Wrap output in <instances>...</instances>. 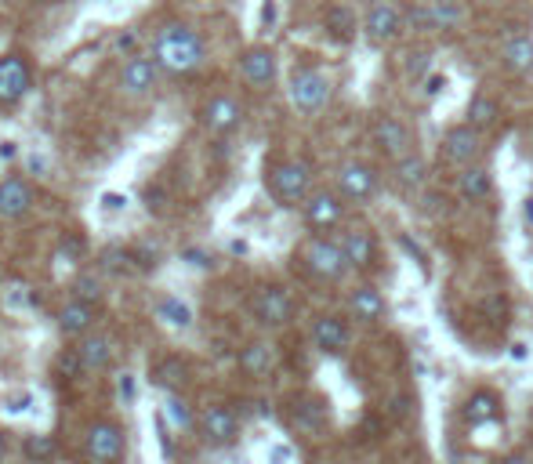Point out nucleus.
<instances>
[{
  "label": "nucleus",
  "instance_id": "obj_2",
  "mask_svg": "<svg viewBox=\"0 0 533 464\" xmlns=\"http://www.w3.org/2000/svg\"><path fill=\"white\" fill-rule=\"evenodd\" d=\"M298 261L316 283H341L352 272L345 254H341V243L334 236H309L301 243Z\"/></svg>",
  "mask_w": 533,
  "mask_h": 464
},
{
  "label": "nucleus",
  "instance_id": "obj_36",
  "mask_svg": "<svg viewBox=\"0 0 533 464\" xmlns=\"http://www.w3.org/2000/svg\"><path fill=\"white\" fill-rule=\"evenodd\" d=\"M84 254H88V240H84V236H73V232H69V236H62L59 240V258L66 261V265L80 261Z\"/></svg>",
  "mask_w": 533,
  "mask_h": 464
},
{
  "label": "nucleus",
  "instance_id": "obj_30",
  "mask_svg": "<svg viewBox=\"0 0 533 464\" xmlns=\"http://www.w3.org/2000/svg\"><path fill=\"white\" fill-rule=\"evenodd\" d=\"M465 116H468L465 124L475 127V131L483 135V131H490V127L501 120V102H497V98H490V95H475L472 102H468Z\"/></svg>",
  "mask_w": 533,
  "mask_h": 464
},
{
  "label": "nucleus",
  "instance_id": "obj_8",
  "mask_svg": "<svg viewBox=\"0 0 533 464\" xmlns=\"http://www.w3.org/2000/svg\"><path fill=\"white\" fill-rule=\"evenodd\" d=\"M309 338L323 356H345L352 345V319L341 316V312H320L312 319Z\"/></svg>",
  "mask_w": 533,
  "mask_h": 464
},
{
  "label": "nucleus",
  "instance_id": "obj_23",
  "mask_svg": "<svg viewBox=\"0 0 533 464\" xmlns=\"http://www.w3.org/2000/svg\"><path fill=\"white\" fill-rule=\"evenodd\" d=\"M240 124H243V109H240L236 98L218 95L204 106V127L207 131H214V135H233Z\"/></svg>",
  "mask_w": 533,
  "mask_h": 464
},
{
  "label": "nucleus",
  "instance_id": "obj_20",
  "mask_svg": "<svg viewBox=\"0 0 533 464\" xmlns=\"http://www.w3.org/2000/svg\"><path fill=\"white\" fill-rule=\"evenodd\" d=\"M77 356L84 370H106L117 359V338L109 330H91L88 338L77 341Z\"/></svg>",
  "mask_w": 533,
  "mask_h": 464
},
{
  "label": "nucleus",
  "instance_id": "obj_27",
  "mask_svg": "<svg viewBox=\"0 0 533 464\" xmlns=\"http://www.w3.org/2000/svg\"><path fill=\"white\" fill-rule=\"evenodd\" d=\"M156 388H164L167 396H182V388L189 385V363L178 356H167V359H156L153 370H149Z\"/></svg>",
  "mask_w": 533,
  "mask_h": 464
},
{
  "label": "nucleus",
  "instance_id": "obj_43",
  "mask_svg": "<svg viewBox=\"0 0 533 464\" xmlns=\"http://www.w3.org/2000/svg\"><path fill=\"white\" fill-rule=\"evenodd\" d=\"M443 87H446V77H428V80H425V95H428V98H436L439 91H443Z\"/></svg>",
  "mask_w": 533,
  "mask_h": 464
},
{
  "label": "nucleus",
  "instance_id": "obj_16",
  "mask_svg": "<svg viewBox=\"0 0 533 464\" xmlns=\"http://www.w3.org/2000/svg\"><path fill=\"white\" fill-rule=\"evenodd\" d=\"M388 316V301L374 283H359L349 294V319H356L359 327H378Z\"/></svg>",
  "mask_w": 533,
  "mask_h": 464
},
{
  "label": "nucleus",
  "instance_id": "obj_24",
  "mask_svg": "<svg viewBox=\"0 0 533 464\" xmlns=\"http://www.w3.org/2000/svg\"><path fill=\"white\" fill-rule=\"evenodd\" d=\"M95 319H98V305H88V301H77L69 298L66 305L59 309V330L66 338H88L91 330H95Z\"/></svg>",
  "mask_w": 533,
  "mask_h": 464
},
{
  "label": "nucleus",
  "instance_id": "obj_3",
  "mask_svg": "<svg viewBox=\"0 0 533 464\" xmlns=\"http://www.w3.org/2000/svg\"><path fill=\"white\" fill-rule=\"evenodd\" d=\"M269 196L280 207H305V200L312 196V167L309 160H280L272 164L265 174Z\"/></svg>",
  "mask_w": 533,
  "mask_h": 464
},
{
  "label": "nucleus",
  "instance_id": "obj_44",
  "mask_svg": "<svg viewBox=\"0 0 533 464\" xmlns=\"http://www.w3.org/2000/svg\"><path fill=\"white\" fill-rule=\"evenodd\" d=\"M124 196H120V193H106V196H102V207H106V211H120V207H124Z\"/></svg>",
  "mask_w": 533,
  "mask_h": 464
},
{
  "label": "nucleus",
  "instance_id": "obj_48",
  "mask_svg": "<svg viewBox=\"0 0 533 464\" xmlns=\"http://www.w3.org/2000/svg\"><path fill=\"white\" fill-rule=\"evenodd\" d=\"M262 19H265V26H272V19H276V4H272V0L265 4V15H262Z\"/></svg>",
  "mask_w": 533,
  "mask_h": 464
},
{
  "label": "nucleus",
  "instance_id": "obj_39",
  "mask_svg": "<svg viewBox=\"0 0 533 464\" xmlns=\"http://www.w3.org/2000/svg\"><path fill=\"white\" fill-rule=\"evenodd\" d=\"M483 312H486V319H490V323H501V319L508 316V298H504L501 290H494V294L483 301Z\"/></svg>",
  "mask_w": 533,
  "mask_h": 464
},
{
  "label": "nucleus",
  "instance_id": "obj_29",
  "mask_svg": "<svg viewBox=\"0 0 533 464\" xmlns=\"http://www.w3.org/2000/svg\"><path fill=\"white\" fill-rule=\"evenodd\" d=\"M501 58L512 73H530L533 69V37H526V33L508 37L504 40V48H501Z\"/></svg>",
  "mask_w": 533,
  "mask_h": 464
},
{
  "label": "nucleus",
  "instance_id": "obj_12",
  "mask_svg": "<svg viewBox=\"0 0 533 464\" xmlns=\"http://www.w3.org/2000/svg\"><path fill=\"white\" fill-rule=\"evenodd\" d=\"M291 102L294 109H301V113H320L323 106L330 102V80L323 77L320 69H298L291 77Z\"/></svg>",
  "mask_w": 533,
  "mask_h": 464
},
{
  "label": "nucleus",
  "instance_id": "obj_10",
  "mask_svg": "<svg viewBox=\"0 0 533 464\" xmlns=\"http://www.w3.org/2000/svg\"><path fill=\"white\" fill-rule=\"evenodd\" d=\"M305 225L312 229V236H327L330 229H338L345 222V200L338 196V189H316L301 207Z\"/></svg>",
  "mask_w": 533,
  "mask_h": 464
},
{
  "label": "nucleus",
  "instance_id": "obj_4",
  "mask_svg": "<svg viewBox=\"0 0 533 464\" xmlns=\"http://www.w3.org/2000/svg\"><path fill=\"white\" fill-rule=\"evenodd\" d=\"M294 298L291 290L280 287V283H265V287H258L251 294V316L258 327L265 330H283L294 323Z\"/></svg>",
  "mask_w": 533,
  "mask_h": 464
},
{
  "label": "nucleus",
  "instance_id": "obj_6",
  "mask_svg": "<svg viewBox=\"0 0 533 464\" xmlns=\"http://www.w3.org/2000/svg\"><path fill=\"white\" fill-rule=\"evenodd\" d=\"M84 450H88L91 464H120L127 457V435L124 425L113 417H98L88 425L84 435Z\"/></svg>",
  "mask_w": 533,
  "mask_h": 464
},
{
  "label": "nucleus",
  "instance_id": "obj_33",
  "mask_svg": "<svg viewBox=\"0 0 533 464\" xmlns=\"http://www.w3.org/2000/svg\"><path fill=\"white\" fill-rule=\"evenodd\" d=\"M156 316L164 319V323H171V327H178V330H185L189 323H193V309L185 305L182 298H160V305H156Z\"/></svg>",
  "mask_w": 533,
  "mask_h": 464
},
{
  "label": "nucleus",
  "instance_id": "obj_38",
  "mask_svg": "<svg viewBox=\"0 0 533 464\" xmlns=\"http://www.w3.org/2000/svg\"><path fill=\"white\" fill-rule=\"evenodd\" d=\"M73 290H77L73 298L88 301V305H98V301H102V294H106V290H102V280H95V276H80Z\"/></svg>",
  "mask_w": 533,
  "mask_h": 464
},
{
  "label": "nucleus",
  "instance_id": "obj_17",
  "mask_svg": "<svg viewBox=\"0 0 533 464\" xmlns=\"http://www.w3.org/2000/svg\"><path fill=\"white\" fill-rule=\"evenodd\" d=\"M504 417V399L497 396L494 388H475L472 396L465 399L461 406V421L468 428H483V425H494Z\"/></svg>",
  "mask_w": 533,
  "mask_h": 464
},
{
  "label": "nucleus",
  "instance_id": "obj_19",
  "mask_svg": "<svg viewBox=\"0 0 533 464\" xmlns=\"http://www.w3.org/2000/svg\"><path fill=\"white\" fill-rule=\"evenodd\" d=\"M33 185L26 178H4L0 182V218H8V222H19L26 214L33 211Z\"/></svg>",
  "mask_w": 533,
  "mask_h": 464
},
{
  "label": "nucleus",
  "instance_id": "obj_46",
  "mask_svg": "<svg viewBox=\"0 0 533 464\" xmlns=\"http://www.w3.org/2000/svg\"><path fill=\"white\" fill-rule=\"evenodd\" d=\"M523 218H526V225L533 229V196H526V203H523Z\"/></svg>",
  "mask_w": 533,
  "mask_h": 464
},
{
  "label": "nucleus",
  "instance_id": "obj_25",
  "mask_svg": "<svg viewBox=\"0 0 533 464\" xmlns=\"http://www.w3.org/2000/svg\"><path fill=\"white\" fill-rule=\"evenodd\" d=\"M156 73H160V66H156L153 58H127L124 69H120V87H124L127 95H149L156 87Z\"/></svg>",
  "mask_w": 533,
  "mask_h": 464
},
{
  "label": "nucleus",
  "instance_id": "obj_22",
  "mask_svg": "<svg viewBox=\"0 0 533 464\" xmlns=\"http://www.w3.org/2000/svg\"><path fill=\"white\" fill-rule=\"evenodd\" d=\"M327 403L320 396H294L291 403V425L298 428L301 435H320L327 428Z\"/></svg>",
  "mask_w": 533,
  "mask_h": 464
},
{
  "label": "nucleus",
  "instance_id": "obj_18",
  "mask_svg": "<svg viewBox=\"0 0 533 464\" xmlns=\"http://www.w3.org/2000/svg\"><path fill=\"white\" fill-rule=\"evenodd\" d=\"M370 138L378 145V153L388 156V160H399V156L410 153V131L407 124H399L396 116H378L374 127H370Z\"/></svg>",
  "mask_w": 533,
  "mask_h": 464
},
{
  "label": "nucleus",
  "instance_id": "obj_32",
  "mask_svg": "<svg viewBox=\"0 0 533 464\" xmlns=\"http://www.w3.org/2000/svg\"><path fill=\"white\" fill-rule=\"evenodd\" d=\"M22 457L30 464H55V457H59V439L44 432L26 435V439H22Z\"/></svg>",
  "mask_w": 533,
  "mask_h": 464
},
{
  "label": "nucleus",
  "instance_id": "obj_13",
  "mask_svg": "<svg viewBox=\"0 0 533 464\" xmlns=\"http://www.w3.org/2000/svg\"><path fill=\"white\" fill-rule=\"evenodd\" d=\"M338 243H341V254H345L352 272L378 269V240H374V232L370 229H363V225H349V229L338 236Z\"/></svg>",
  "mask_w": 533,
  "mask_h": 464
},
{
  "label": "nucleus",
  "instance_id": "obj_37",
  "mask_svg": "<svg viewBox=\"0 0 533 464\" xmlns=\"http://www.w3.org/2000/svg\"><path fill=\"white\" fill-rule=\"evenodd\" d=\"M428 69H432V51H410L407 55V77L414 80V84L428 80Z\"/></svg>",
  "mask_w": 533,
  "mask_h": 464
},
{
  "label": "nucleus",
  "instance_id": "obj_40",
  "mask_svg": "<svg viewBox=\"0 0 533 464\" xmlns=\"http://www.w3.org/2000/svg\"><path fill=\"white\" fill-rule=\"evenodd\" d=\"M80 370H84V363H80L77 348H69L66 356L59 359V377H66V381H73V377H80Z\"/></svg>",
  "mask_w": 533,
  "mask_h": 464
},
{
  "label": "nucleus",
  "instance_id": "obj_7",
  "mask_svg": "<svg viewBox=\"0 0 533 464\" xmlns=\"http://www.w3.org/2000/svg\"><path fill=\"white\" fill-rule=\"evenodd\" d=\"M407 29V11L399 8V0H370L367 15H363V37L374 48H385Z\"/></svg>",
  "mask_w": 533,
  "mask_h": 464
},
{
  "label": "nucleus",
  "instance_id": "obj_5",
  "mask_svg": "<svg viewBox=\"0 0 533 464\" xmlns=\"http://www.w3.org/2000/svg\"><path fill=\"white\" fill-rule=\"evenodd\" d=\"M196 428H200V439H204V446H211V450H229V446L240 443V435H243L240 414H236L233 406H225V403L204 406V410H200V421H196Z\"/></svg>",
  "mask_w": 533,
  "mask_h": 464
},
{
  "label": "nucleus",
  "instance_id": "obj_34",
  "mask_svg": "<svg viewBox=\"0 0 533 464\" xmlns=\"http://www.w3.org/2000/svg\"><path fill=\"white\" fill-rule=\"evenodd\" d=\"M323 22H327L330 37H338V40H349L352 33H356V15H352L349 8H330Z\"/></svg>",
  "mask_w": 533,
  "mask_h": 464
},
{
  "label": "nucleus",
  "instance_id": "obj_47",
  "mask_svg": "<svg viewBox=\"0 0 533 464\" xmlns=\"http://www.w3.org/2000/svg\"><path fill=\"white\" fill-rule=\"evenodd\" d=\"M185 258L193 261V265H207V254L204 251H185Z\"/></svg>",
  "mask_w": 533,
  "mask_h": 464
},
{
  "label": "nucleus",
  "instance_id": "obj_26",
  "mask_svg": "<svg viewBox=\"0 0 533 464\" xmlns=\"http://www.w3.org/2000/svg\"><path fill=\"white\" fill-rule=\"evenodd\" d=\"M240 77L251 87H269L276 80V55L269 48H247L240 55Z\"/></svg>",
  "mask_w": 533,
  "mask_h": 464
},
{
  "label": "nucleus",
  "instance_id": "obj_41",
  "mask_svg": "<svg viewBox=\"0 0 533 464\" xmlns=\"http://www.w3.org/2000/svg\"><path fill=\"white\" fill-rule=\"evenodd\" d=\"M399 247H403V251H407V254H414V258L421 261V269L428 272V258H425V251H421V247H417V243L410 240V236H399Z\"/></svg>",
  "mask_w": 533,
  "mask_h": 464
},
{
  "label": "nucleus",
  "instance_id": "obj_9",
  "mask_svg": "<svg viewBox=\"0 0 533 464\" xmlns=\"http://www.w3.org/2000/svg\"><path fill=\"white\" fill-rule=\"evenodd\" d=\"M461 19H465V11H461L457 0H421V4H414V8L407 11V26L414 29V33H432V29L443 33V29H457Z\"/></svg>",
  "mask_w": 533,
  "mask_h": 464
},
{
  "label": "nucleus",
  "instance_id": "obj_15",
  "mask_svg": "<svg viewBox=\"0 0 533 464\" xmlns=\"http://www.w3.org/2000/svg\"><path fill=\"white\" fill-rule=\"evenodd\" d=\"M439 149H443V160H450V164L472 167L475 156L483 153V135L468 124H457L443 135V145H439Z\"/></svg>",
  "mask_w": 533,
  "mask_h": 464
},
{
  "label": "nucleus",
  "instance_id": "obj_45",
  "mask_svg": "<svg viewBox=\"0 0 533 464\" xmlns=\"http://www.w3.org/2000/svg\"><path fill=\"white\" fill-rule=\"evenodd\" d=\"M8 454H11V435L4 432V428H0V461H4Z\"/></svg>",
  "mask_w": 533,
  "mask_h": 464
},
{
  "label": "nucleus",
  "instance_id": "obj_35",
  "mask_svg": "<svg viewBox=\"0 0 533 464\" xmlns=\"http://www.w3.org/2000/svg\"><path fill=\"white\" fill-rule=\"evenodd\" d=\"M164 414L171 417V425L175 428H196V421H200V417L193 414V410H189V403H185L182 396H167L164 399Z\"/></svg>",
  "mask_w": 533,
  "mask_h": 464
},
{
  "label": "nucleus",
  "instance_id": "obj_31",
  "mask_svg": "<svg viewBox=\"0 0 533 464\" xmlns=\"http://www.w3.org/2000/svg\"><path fill=\"white\" fill-rule=\"evenodd\" d=\"M392 178H396V185H403V189H421V185L428 182V164L421 153H407L399 156L396 167H392Z\"/></svg>",
  "mask_w": 533,
  "mask_h": 464
},
{
  "label": "nucleus",
  "instance_id": "obj_14",
  "mask_svg": "<svg viewBox=\"0 0 533 464\" xmlns=\"http://www.w3.org/2000/svg\"><path fill=\"white\" fill-rule=\"evenodd\" d=\"M33 87V69L22 55H4L0 58V106H11L19 98L30 95Z\"/></svg>",
  "mask_w": 533,
  "mask_h": 464
},
{
  "label": "nucleus",
  "instance_id": "obj_42",
  "mask_svg": "<svg viewBox=\"0 0 533 464\" xmlns=\"http://www.w3.org/2000/svg\"><path fill=\"white\" fill-rule=\"evenodd\" d=\"M497 464H533V457L523 454V450H512V454H504Z\"/></svg>",
  "mask_w": 533,
  "mask_h": 464
},
{
  "label": "nucleus",
  "instance_id": "obj_11",
  "mask_svg": "<svg viewBox=\"0 0 533 464\" xmlns=\"http://www.w3.org/2000/svg\"><path fill=\"white\" fill-rule=\"evenodd\" d=\"M381 174L363 160H349L338 167V196L345 203H370L378 196Z\"/></svg>",
  "mask_w": 533,
  "mask_h": 464
},
{
  "label": "nucleus",
  "instance_id": "obj_1",
  "mask_svg": "<svg viewBox=\"0 0 533 464\" xmlns=\"http://www.w3.org/2000/svg\"><path fill=\"white\" fill-rule=\"evenodd\" d=\"M207 58L204 37L185 22H167L153 40V62L167 73H193Z\"/></svg>",
  "mask_w": 533,
  "mask_h": 464
},
{
  "label": "nucleus",
  "instance_id": "obj_21",
  "mask_svg": "<svg viewBox=\"0 0 533 464\" xmlns=\"http://www.w3.org/2000/svg\"><path fill=\"white\" fill-rule=\"evenodd\" d=\"M236 367H240L243 377H251V381H265L276 370V348L269 341H247L240 348V356H236Z\"/></svg>",
  "mask_w": 533,
  "mask_h": 464
},
{
  "label": "nucleus",
  "instance_id": "obj_28",
  "mask_svg": "<svg viewBox=\"0 0 533 464\" xmlns=\"http://www.w3.org/2000/svg\"><path fill=\"white\" fill-rule=\"evenodd\" d=\"M490 193H494V178H490L486 167L472 164L457 174V196H461V203H483L490 200Z\"/></svg>",
  "mask_w": 533,
  "mask_h": 464
}]
</instances>
